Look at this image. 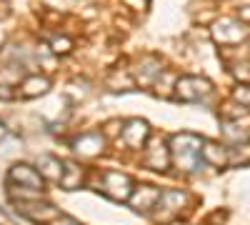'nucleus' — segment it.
I'll return each mask as SVG.
<instances>
[{
	"label": "nucleus",
	"mask_w": 250,
	"mask_h": 225,
	"mask_svg": "<svg viewBox=\"0 0 250 225\" xmlns=\"http://www.w3.org/2000/svg\"><path fill=\"white\" fill-rule=\"evenodd\" d=\"M168 148H170V163L178 170H183V173H195V170H200L205 165L203 155H200L203 138L195 135V133L183 130V133L170 135Z\"/></svg>",
	"instance_id": "f257e3e1"
},
{
	"label": "nucleus",
	"mask_w": 250,
	"mask_h": 225,
	"mask_svg": "<svg viewBox=\"0 0 250 225\" xmlns=\"http://www.w3.org/2000/svg\"><path fill=\"white\" fill-rule=\"evenodd\" d=\"M213 93V83L203 75H180L175 78L173 98L183 100V103H200Z\"/></svg>",
	"instance_id": "f03ea898"
},
{
	"label": "nucleus",
	"mask_w": 250,
	"mask_h": 225,
	"mask_svg": "<svg viewBox=\"0 0 250 225\" xmlns=\"http://www.w3.org/2000/svg\"><path fill=\"white\" fill-rule=\"evenodd\" d=\"M133 80H135V88H153L158 83V78L168 70L163 65L160 55L148 53V55H140V60H135L133 68H128Z\"/></svg>",
	"instance_id": "7ed1b4c3"
},
{
	"label": "nucleus",
	"mask_w": 250,
	"mask_h": 225,
	"mask_svg": "<svg viewBox=\"0 0 250 225\" xmlns=\"http://www.w3.org/2000/svg\"><path fill=\"white\" fill-rule=\"evenodd\" d=\"M108 148V138L103 130H83L78 133L73 140H70V150L85 160H93V158H100Z\"/></svg>",
	"instance_id": "20e7f679"
},
{
	"label": "nucleus",
	"mask_w": 250,
	"mask_h": 225,
	"mask_svg": "<svg viewBox=\"0 0 250 225\" xmlns=\"http://www.w3.org/2000/svg\"><path fill=\"white\" fill-rule=\"evenodd\" d=\"M133 185H135V180L128 173H120V170H105L100 178V190L115 203H128Z\"/></svg>",
	"instance_id": "39448f33"
},
{
	"label": "nucleus",
	"mask_w": 250,
	"mask_h": 225,
	"mask_svg": "<svg viewBox=\"0 0 250 225\" xmlns=\"http://www.w3.org/2000/svg\"><path fill=\"white\" fill-rule=\"evenodd\" d=\"M8 183L18 188H28L35 193H45V178L30 163H13L8 170Z\"/></svg>",
	"instance_id": "423d86ee"
},
{
	"label": "nucleus",
	"mask_w": 250,
	"mask_h": 225,
	"mask_svg": "<svg viewBox=\"0 0 250 225\" xmlns=\"http://www.w3.org/2000/svg\"><path fill=\"white\" fill-rule=\"evenodd\" d=\"M120 140L125 143L128 150H143L150 140V123L143 118H130L123 123L120 128Z\"/></svg>",
	"instance_id": "0eeeda50"
},
{
	"label": "nucleus",
	"mask_w": 250,
	"mask_h": 225,
	"mask_svg": "<svg viewBox=\"0 0 250 225\" xmlns=\"http://www.w3.org/2000/svg\"><path fill=\"white\" fill-rule=\"evenodd\" d=\"M50 88H53V80L48 75L30 70V73H25L23 78H20V83L15 85V93H18V98H23V100H35V98L48 95Z\"/></svg>",
	"instance_id": "6e6552de"
},
{
	"label": "nucleus",
	"mask_w": 250,
	"mask_h": 225,
	"mask_svg": "<svg viewBox=\"0 0 250 225\" xmlns=\"http://www.w3.org/2000/svg\"><path fill=\"white\" fill-rule=\"evenodd\" d=\"M213 38L220 45H235V43H243V40L248 38V28H245L243 20L223 18L213 25Z\"/></svg>",
	"instance_id": "1a4fd4ad"
},
{
	"label": "nucleus",
	"mask_w": 250,
	"mask_h": 225,
	"mask_svg": "<svg viewBox=\"0 0 250 225\" xmlns=\"http://www.w3.org/2000/svg\"><path fill=\"white\" fill-rule=\"evenodd\" d=\"M15 213H18L20 218H28V220H33V223H43V225H48V223L58 215L55 205H50V203H40V198H33V200H15Z\"/></svg>",
	"instance_id": "9d476101"
},
{
	"label": "nucleus",
	"mask_w": 250,
	"mask_h": 225,
	"mask_svg": "<svg viewBox=\"0 0 250 225\" xmlns=\"http://www.w3.org/2000/svg\"><path fill=\"white\" fill-rule=\"evenodd\" d=\"M143 163H145V168H150V170H168L173 163H170V148H168V140H148V145L143 148Z\"/></svg>",
	"instance_id": "9b49d317"
},
{
	"label": "nucleus",
	"mask_w": 250,
	"mask_h": 225,
	"mask_svg": "<svg viewBox=\"0 0 250 225\" xmlns=\"http://www.w3.org/2000/svg\"><path fill=\"white\" fill-rule=\"evenodd\" d=\"M160 188L155 185H133V193L128 198V205L135 210V213H153L155 205H158V200H160Z\"/></svg>",
	"instance_id": "f8f14e48"
},
{
	"label": "nucleus",
	"mask_w": 250,
	"mask_h": 225,
	"mask_svg": "<svg viewBox=\"0 0 250 225\" xmlns=\"http://www.w3.org/2000/svg\"><path fill=\"white\" fill-rule=\"evenodd\" d=\"M200 155L205 165H213V168H225L230 163V150L225 148V143H218V140H203Z\"/></svg>",
	"instance_id": "ddd939ff"
},
{
	"label": "nucleus",
	"mask_w": 250,
	"mask_h": 225,
	"mask_svg": "<svg viewBox=\"0 0 250 225\" xmlns=\"http://www.w3.org/2000/svg\"><path fill=\"white\" fill-rule=\"evenodd\" d=\"M35 168L40 170V175L45 178V183H60L62 178V168H65V160H60L58 155H40Z\"/></svg>",
	"instance_id": "4468645a"
},
{
	"label": "nucleus",
	"mask_w": 250,
	"mask_h": 225,
	"mask_svg": "<svg viewBox=\"0 0 250 225\" xmlns=\"http://www.w3.org/2000/svg\"><path fill=\"white\" fill-rule=\"evenodd\" d=\"M83 183H85V168L80 165L75 160H65V168H62V178L58 185L62 190H78L83 188Z\"/></svg>",
	"instance_id": "2eb2a0df"
},
{
	"label": "nucleus",
	"mask_w": 250,
	"mask_h": 225,
	"mask_svg": "<svg viewBox=\"0 0 250 225\" xmlns=\"http://www.w3.org/2000/svg\"><path fill=\"white\" fill-rule=\"evenodd\" d=\"M185 203H188V195L183 190H163L158 205H155V213L158 215H175Z\"/></svg>",
	"instance_id": "dca6fc26"
},
{
	"label": "nucleus",
	"mask_w": 250,
	"mask_h": 225,
	"mask_svg": "<svg viewBox=\"0 0 250 225\" xmlns=\"http://www.w3.org/2000/svg\"><path fill=\"white\" fill-rule=\"evenodd\" d=\"M48 48H50V53L58 58H62V55H70L73 53V48H75V43H73V38H68V35H53L50 40H48Z\"/></svg>",
	"instance_id": "f3484780"
},
{
	"label": "nucleus",
	"mask_w": 250,
	"mask_h": 225,
	"mask_svg": "<svg viewBox=\"0 0 250 225\" xmlns=\"http://www.w3.org/2000/svg\"><path fill=\"white\" fill-rule=\"evenodd\" d=\"M223 135H225V138H230L233 145H240L243 140H248V133H245L243 128H238V123H235V120H225Z\"/></svg>",
	"instance_id": "a211bd4d"
},
{
	"label": "nucleus",
	"mask_w": 250,
	"mask_h": 225,
	"mask_svg": "<svg viewBox=\"0 0 250 225\" xmlns=\"http://www.w3.org/2000/svg\"><path fill=\"white\" fill-rule=\"evenodd\" d=\"M233 100H235V103H240V105H245V108L250 110V83H240V85H235V90H233Z\"/></svg>",
	"instance_id": "6ab92c4d"
},
{
	"label": "nucleus",
	"mask_w": 250,
	"mask_h": 225,
	"mask_svg": "<svg viewBox=\"0 0 250 225\" xmlns=\"http://www.w3.org/2000/svg\"><path fill=\"white\" fill-rule=\"evenodd\" d=\"M18 93H15V85H8V83H0V100H15Z\"/></svg>",
	"instance_id": "aec40b11"
},
{
	"label": "nucleus",
	"mask_w": 250,
	"mask_h": 225,
	"mask_svg": "<svg viewBox=\"0 0 250 225\" xmlns=\"http://www.w3.org/2000/svg\"><path fill=\"white\" fill-rule=\"evenodd\" d=\"M48 225H80V223H78L75 218H70V215H60V213H58Z\"/></svg>",
	"instance_id": "412c9836"
},
{
	"label": "nucleus",
	"mask_w": 250,
	"mask_h": 225,
	"mask_svg": "<svg viewBox=\"0 0 250 225\" xmlns=\"http://www.w3.org/2000/svg\"><path fill=\"white\" fill-rule=\"evenodd\" d=\"M148 3H150V0H123V5L130 8V10H145Z\"/></svg>",
	"instance_id": "4be33fe9"
},
{
	"label": "nucleus",
	"mask_w": 250,
	"mask_h": 225,
	"mask_svg": "<svg viewBox=\"0 0 250 225\" xmlns=\"http://www.w3.org/2000/svg\"><path fill=\"white\" fill-rule=\"evenodd\" d=\"M8 138V125H5V123H0V143H3Z\"/></svg>",
	"instance_id": "5701e85b"
},
{
	"label": "nucleus",
	"mask_w": 250,
	"mask_h": 225,
	"mask_svg": "<svg viewBox=\"0 0 250 225\" xmlns=\"http://www.w3.org/2000/svg\"><path fill=\"white\" fill-rule=\"evenodd\" d=\"M240 18L245 20V23H250V8H243V10H240Z\"/></svg>",
	"instance_id": "b1692460"
},
{
	"label": "nucleus",
	"mask_w": 250,
	"mask_h": 225,
	"mask_svg": "<svg viewBox=\"0 0 250 225\" xmlns=\"http://www.w3.org/2000/svg\"><path fill=\"white\" fill-rule=\"evenodd\" d=\"M170 225H183V223H178V220H173V223H170Z\"/></svg>",
	"instance_id": "393cba45"
},
{
	"label": "nucleus",
	"mask_w": 250,
	"mask_h": 225,
	"mask_svg": "<svg viewBox=\"0 0 250 225\" xmlns=\"http://www.w3.org/2000/svg\"><path fill=\"white\" fill-rule=\"evenodd\" d=\"M248 140H250V133H248Z\"/></svg>",
	"instance_id": "a878e982"
}]
</instances>
